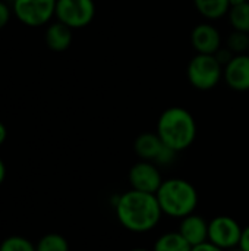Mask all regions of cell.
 I'll return each mask as SVG.
<instances>
[{
    "instance_id": "26",
    "label": "cell",
    "mask_w": 249,
    "mask_h": 251,
    "mask_svg": "<svg viewBox=\"0 0 249 251\" xmlns=\"http://www.w3.org/2000/svg\"><path fill=\"white\" fill-rule=\"evenodd\" d=\"M245 1H248V0H229V3H230V7H232V6L242 4V3H245Z\"/></svg>"
},
{
    "instance_id": "20",
    "label": "cell",
    "mask_w": 249,
    "mask_h": 251,
    "mask_svg": "<svg viewBox=\"0 0 249 251\" xmlns=\"http://www.w3.org/2000/svg\"><path fill=\"white\" fill-rule=\"evenodd\" d=\"M214 56H216V59L220 62V65L225 68V66H226V65H227V63L235 57V56H236V54H235L230 49H227V47H225V49H222V47H220V49L214 53Z\"/></svg>"
},
{
    "instance_id": "8",
    "label": "cell",
    "mask_w": 249,
    "mask_h": 251,
    "mask_svg": "<svg viewBox=\"0 0 249 251\" xmlns=\"http://www.w3.org/2000/svg\"><path fill=\"white\" fill-rule=\"evenodd\" d=\"M129 182L132 190L156 194L161 187V175L153 162L142 160L135 163L129 171Z\"/></svg>"
},
{
    "instance_id": "12",
    "label": "cell",
    "mask_w": 249,
    "mask_h": 251,
    "mask_svg": "<svg viewBox=\"0 0 249 251\" xmlns=\"http://www.w3.org/2000/svg\"><path fill=\"white\" fill-rule=\"evenodd\" d=\"M164 149H166V144L161 141L158 134L145 132V134H141L135 140V151L142 160L156 163Z\"/></svg>"
},
{
    "instance_id": "23",
    "label": "cell",
    "mask_w": 249,
    "mask_h": 251,
    "mask_svg": "<svg viewBox=\"0 0 249 251\" xmlns=\"http://www.w3.org/2000/svg\"><path fill=\"white\" fill-rule=\"evenodd\" d=\"M7 19H9V10L3 3H0V28L6 25Z\"/></svg>"
},
{
    "instance_id": "27",
    "label": "cell",
    "mask_w": 249,
    "mask_h": 251,
    "mask_svg": "<svg viewBox=\"0 0 249 251\" xmlns=\"http://www.w3.org/2000/svg\"><path fill=\"white\" fill-rule=\"evenodd\" d=\"M225 251H244V250L238 246V247H233V249H229V250H225Z\"/></svg>"
},
{
    "instance_id": "29",
    "label": "cell",
    "mask_w": 249,
    "mask_h": 251,
    "mask_svg": "<svg viewBox=\"0 0 249 251\" xmlns=\"http://www.w3.org/2000/svg\"><path fill=\"white\" fill-rule=\"evenodd\" d=\"M248 54H249V50H248Z\"/></svg>"
},
{
    "instance_id": "25",
    "label": "cell",
    "mask_w": 249,
    "mask_h": 251,
    "mask_svg": "<svg viewBox=\"0 0 249 251\" xmlns=\"http://www.w3.org/2000/svg\"><path fill=\"white\" fill-rule=\"evenodd\" d=\"M6 140V128L3 126V124H0V144Z\"/></svg>"
},
{
    "instance_id": "2",
    "label": "cell",
    "mask_w": 249,
    "mask_h": 251,
    "mask_svg": "<svg viewBox=\"0 0 249 251\" xmlns=\"http://www.w3.org/2000/svg\"><path fill=\"white\" fill-rule=\"evenodd\" d=\"M157 134L167 147L179 153L194 143L197 124L186 109L173 106L166 109L158 118Z\"/></svg>"
},
{
    "instance_id": "5",
    "label": "cell",
    "mask_w": 249,
    "mask_h": 251,
    "mask_svg": "<svg viewBox=\"0 0 249 251\" xmlns=\"http://www.w3.org/2000/svg\"><path fill=\"white\" fill-rule=\"evenodd\" d=\"M56 15L68 26L82 28L92 21L95 4L92 0H57Z\"/></svg>"
},
{
    "instance_id": "19",
    "label": "cell",
    "mask_w": 249,
    "mask_h": 251,
    "mask_svg": "<svg viewBox=\"0 0 249 251\" xmlns=\"http://www.w3.org/2000/svg\"><path fill=\"white\" fill-rule=\"evenodd\" d=\"M0 251H37L35 250V246L23 238V237H19V235H12V237H7L1 241L0 244Z\"/></svg>"
},
{
    "instance_id": "15",
    "label": "cell",
    "mask_w": 249,
    "mask_h": 251,
    "mask_svg": "<svg viewBox=\"0 0 249 251\" xmlns=\"http://www.w3.org/2000/svg\"><path fill=\"white\" fill-rule=\"evenodd\" d=\"M192 247L186 243V240L179 232H169L161 235L156 246L154 251H191Z\"/></svg>"
},
{
    "instance_id": "3",
    "label": "cell",
    "mask_w": 249,
    "mask_h": 251,
    "mask_svg": "<svg viewBox=\"0 0 249 251\" xmlns=\"http://www.w3.org/2000/svg\"><path fill=\"white\" fill-rule=\"evenodd\" d=\"M156 197L161 212L172 218H185L191 215L198 203V194L194 185L179 178L163 181Z\"/></svg>"
},
{
    "instance_id": "1",
    "label": "cell",
    "mask_w": 249,
    "mask_h": 251,
    "mask_svg": "<svg viewBox=\"0 0 249 251\" xmlns=\"http://www.w3.org/2000/svg\"><path fill=\"white\" fill-rule=\"evenodd\" d=\"M161 209L156 194L131 190L122 194L116 203L119 222L132 232L151 231L160 221Z\"/></svg>"
},
{
    "instance_id": "13",
    "label": "cell",
    "mask_w": 249,
    "mask_h": 251,
    "mask_svg": "<svg viewBox=\"0 0 249 251\" xmlns=\"http://www.w3.org/2000/svg\"><path fill=\"white\" fill-rule=\"evenodd\" d=\"M72 28L68 26L63 22H57L53 24L48 29H47V44L51 50L56 51H63L66 50L70 43H72Z\"/></svg>"
},
{
    "instance_id": "7",
    "label": "cell",
    "mask_w": 249,
    "mask_h": 251,
    "mask_svg": "<svg viewBox=\"0 0 249 251\" xmlns=\"http://www.w3.org/2000/svg\"><path fill=\"white\" fill-rule=\"evenodd\" d=\"M57 0H16V16L26 25L38 26L45 24L56 12Z\"/></svg>"
},
{
    "instance_id": "30",
    "label": "cell",
    "mask_w": 249,
    "mask_h": 251,
    "mask_svg": "<svg viewBox=\"0 0 249 251\" xmlns=\"http://www.w3.org/2000/svg\"><path fill=\"white\" fill-rule=\"evenodd\" d=\"M248 1H249V0H248Z\"/></svg>"
},
{
    "instance_id": "4",
    "label": "cell",
    "mask_w": 249,
    "mask_h": 251,
    "mask_svg": "<svg viewBox=\"0 0 249 251\" xmlns=\"http://www.w3.org/2000/svg\"><path fill=\"white\" fill-rule=\"evenodd\" d=\"M225 68L216 59L214 54H200L194 56L188 65V79L198 90H211L214 88L222 76Z\"/></svg>"
},
{
    "instance_id": "9",
    "label": "cell",
    "mask_w": 249,
    "mask_h": 251,
    "mask_svg": "<svg viewBox=\"0 0 249 251\" xmlns=\"http://www.w3.org/2000/svg\"><path fill=\"white\" fill-rule=\"evenodd\" d=\"M227 85L236 91L249 90V54H236L223 71Z\"/></svg>"
},
{
    "instance_id": "16",
    "label": "cell",
    "mask_w": 249,
    "mask_h": 251,
    "mask_svg": "<svg viewBox=\"0 0 249 251\" xmlns=\"http://www.w3.org/2000/svg\"><path fill=\"white\" fill-rule=\"evenodd\" d=\"M229 21L233 29L249 34V1L232 6L229 9Z\"/></svg>"
},
{
    "instance_id": "11",
    "label": "cell",
    "mask_w": 249,
    "mask_h": 251,
    "mask_svg": "<svg viewBox=\"0 0 249 251\" xmlns=\"http://www.w3.org/2000/svg\"><path fill=\"white\" fill-rule=\"evenodd\" d=\"M179 234L186 240L191 247H197L200 244L207 243L208 240V224L197 215H188L182 218Z\"/></svg>"
},
{
    "instance_id": "6",
    "label": "cell",
    "mask_w": 249,
    "mask_h": 251,
    "mask_svg": "<svg viewBox=\"0 0 249 251\" xmlns=\"http://www.w3.org/2000/svg\"><path fill=\"white\" fill-rule=\"evenodd\" d=\"M241 237L242 229L239 224L229 216H217L208 224V243L223 251L238 247Z\"/></svg>"
},
{
    "instance_id": "14",
    "label": "cell",
    "mask_w": 249,
    "mask_h": 251,
    "mask_svg": "<svg viewBox=\"0 0 249 251\" xmlns=\"http://www.w3.org/2000/svg\"><path fill=\"white\" fill-rule=\"evenodd\" d=\"M197 10L207 19H219L229 13V0H194Z\"/></svg>"
},
{
    "instance_id": "24",
    "label": "cell",
    "mask_w": 249,
    "mask_h": 251,
    "mask_svg": "<svg viewBox=\"0 0 249 251\" xmlns=\"http://www.w3.org/2000/svg\"><path fill=\"white\" fill-rule=\"evenodd\" d=\"M4 178H6V168H4V163H3V160L0 159V185L3 184Z\"/></svg>"
},
{
    "instance_id": "28",
    "label": "cell",
    "mask_w": 249,
    "mask_h": 251,
    "mask_svg": "<svg viewBox=\"0 0 249 251\" xmlns=\"http://www.w3.org/2000/svg\"><path fill=\"white\" fill-rule=\"evenodd\" d=\"M131 251H148V250H145V249H134V250H131Z\"/></svg>"
},
{
    "instance_id": "21",
    "label": "cell",
    "mask_w": 249,
    "mask_h": 251,
    "mask_svg": "<svg viewBox=\"0 0 249 251\" xmlns=\"http://www.w3.org/2000/svg\"><path fill=\"white\" fill-rule=\"evenodd\" d=\"M239 247L244 251H249V226L242 229V237H241V243Z\"/></svg>"
},
{
    "instance_id": "17",
    "label": "cell",
    "mask_w": 249,
    "mask_h": 251,
    "mask_svg": "<svg viewBox=\"0 0 249 251\" xmlns=\"http://www.w3.org/2000/svg\"><path fill=\"white\" fill-rule=\"evenodd\" d=\"M37 251H69V244L60 234H47L35 246Z\"/></svg>"
},
{
    "instance_id": "10",
    "label": "cell",
    "mask_w": 249,
    "mask_h": 251,
    "mask_svg": "<svg viewBox=\"0 0 249 251\" xmlns=\"http://www.w3.org/2000/svg\"><path fill=\"white\" fill-rule=\"evenodd\" d=\"M191 43L200 54H214L222 47V37L216 26L200 24L192 29Z\"/></svg>"
},
{
    "instance_id": "22",
    "label": "cell",
    "mask_w": 249,
    "mask_h": 251,
    "mask_svg": "<svg viewBox=\"0 0 249 251\" xmlns=\"http://www.w3.org/2000/svg\"><path fill=\"white\" fill-rule=\"evenodd\" d=\"M191 251H223L222 249H219V247H216L214 244H211V243H204V244H200V246H197V247H192V250Z\"/></svg>"
},
{
    "instance_id": "18",
    "label": "cell",
    "mask_w": 249,
    "mask_h": 251,
    "mask_svg": "<svg viewBox=\"0 0 249 251\" xmlns=\"http://www.w3.org/2000/svg\"><path fill=\"white\" fill-rule=\"evenodd\" d=\"M226 47L230 49L235 54H247L249 50V34L233 29V32H230L227 37Z\"/></svg>"
}]
</instances>
